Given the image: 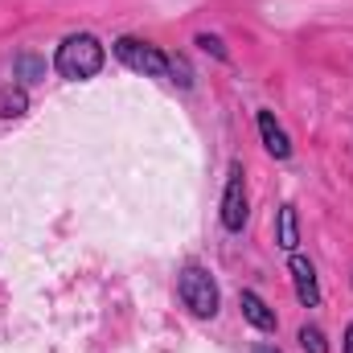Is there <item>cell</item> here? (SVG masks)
Returning a JSON list of instances; mask_svg holds the SVG:
<instances>
[{"label": "cell", "instance_id": "obj_1", "mask_svg": "<svg viewBox=\"0 0 353 353\" xmlns=\"http://www.w3.org/2000/svg\"><path fill=\"white\" fill-rule=\"evenodd\" d=\"M103 62H107V50H103L99 37H90V33L66 37V41L58 46V54H54V70H58L62 79H70V83L94 79V74L103 70Z\"/></svg>", "mask_w": 353, "mask_h": 353}, {"label": "cell", "instance_id": "obj_14", "mask_svg": "<svg viewBox=\"0 0 353 353\" xmlns=\"http://www.w3.org/2000/svg\"><path fill=\"white\" fill-rule=\"evenodd\" d=\"M345 353H353V325L345 329Z\"/></svg>", "mask_w": 353, "mask_h": 353}, {"label": "cell", "instance_id": "obj_10", "mask_svg": "<svg viewBox=\"0 0 353 353\" xmlns=\"http://www.w3.org/2000/svg\"><path fill=\"white\" fill-rule=\"evenodd\" d=\"M300 345H304V353H329V341H325V333L316 325H304L300 329Z\"/></svg>", "mask_w": 353, "mask_h": 353}, {"label": "cell", "instance_id": "obj_7", "mask_svg": "<svg viewBox=\"0 0 353 353\" xmlns=\"http://www.w3.org/2000/svg\"><path fill=\"white\" fill-rule=\"evenodd\" d=\"M25 111H29V90L21 83L0 87V119H21Z\"/></svg>", "mask_w": 353, "mask_h": 353}, {"label": "cell", "instance_id": "obj_12", "mask_svg": "<svg viewBox=\"0 0 353 353\" xmlns=\"http://www.w3.org/2000/svg\"><path fill=\"white\" fill-rule=\"evenodd\" d=\"M17 74L29 79V83H33V79H46V62H37L33 54H21V58H17Z\"/></svg>", "mask_w": 353, "mask_h": 353}, {"label": "cell", "instance_id": "obj_3", "mask_svg": "<svg viewBox=\"0 0 353 353\" xmlns=\"http://www.w3.org/2000/svg\"><path fill=\"white\" fill-rule=\"evenodd\" d=\"M115 58L128 70L144 74V79H169V54H161L157 46H148L140 37H119L115 41Z\"/></svg>", "mask_w": 353, "mask_h": 353}, {"label": "cell", "instance_id": "obj_15", "mask_svg": "<svg viewBox=\"0 0 353 353\" xmlns=\"http://www.w3.org/2000/svg\"><path fill=\"white\" fill-rule=\"evenodd\" d=\"M251 353H279V350H275V345H267V341H263V345H255Z\"/></svg>", "mask_w": 353, "mask_h": 353}, {"label": "cell", "instance_id": "obj_4", "mask_svg": "<svg viewBox=\"0 0 353 353\" xmlns=\"http://www.w3.org/2000/svg\"><path fill=\"white\" fill-rule=\"evenodd\" d=\"M222 226L226 230L247 226V176H243V165H230V181H226V193H222Z\"/></svg>", "mask_w": 353, "mask_h": 353}, {"label": "cell", "instance_id": "obj_8", "mask_svg": "<svg viewBox=\"0 0 353 353\" xmlns=\"http://www.w3.org/2000/svg\"><path fill=\"white\" fill-rule=\"evenodd\" d=\"M243 316H247L259 333H271V329H275V312L267 308L255 292H243Z\"/></svg>", "mask_w": 353, "mask_h": 353}, {"label": "cell", "instance_id": "obj_2", "mask_svg": "<svg viewBox=\"0 0 353 353\" xmlns=\"http://www.w3.org/2000/svg\"><path fill=\"white\" fill-rule=\"evenodd\" d=\"M176 292H181V300H185V308H189L193 316H214V312H218V283L210 279L205 267H197V263L185 267Z\"/></svg>", "mask_w": 353, "mask_h": 353}, {"label": "cell", "instance_id": "obj_11", "mask_svg": "<svg viewBox=\"0 0 353 353\" xmlns=\"http://www.w3.org/2000/svg\"><path fill=\"white\" fill-rule=\"evenodd\" d=\"M169 83H176V87H193V70H189V62L176 58V54H169Z\"/></svg>", "mask_w": 353, "mask_h": 353}, {"label": "cell", "instance_id": "obj_5", "mask_svg": "<svg viewBox=\"0 0 353 353\" xmlns=\"http://www.w3.org/2000/svg\"><path fill=\"white\" fill-rule=\"evenodd\" d=\"M292 283H296V296L304 308H316L321 304V288H316V267L308 263L304 255L292 251Z\"/></svg>", "mask_w": 353, "mask_h": 353}, {"label": "cell", "instance_id": "obj_9", "mask_svg": "<svg viewBox=\"0 0 353 353\" xmlns=\"http://www.w3.org/2000/svg\"><path fill=\"white\" fill-rule=\"evenodd\" d=\"M296 243H300V230H296V210H292V205H279V247L292 255V251H296Z\"/></svg>", "mask_w": 353, "mask_h": 353}, {"label": "cell", "instance_id": "obj_13", "mask_svg": "<svg viewBox=\"0 0 353 353\" xmlns=\"http://www.w3.org/2000/svg\"><path fill=\"white\" fill-rule=\"evenodd\" d=\"M197 46H201L205 54H214V58H222V62H226V46H222L214 33H197Z\"/></svg>", "mask_w": 353, "mask_h": 353}, {"label": "cell", "instance_id": "obj_6", "mask_svg": "<svg viewBox=\"0 0 353 353\" xmlns=\"http://www.w3.org/2000/svg\"><path fill=\"white\" fill-rule=\"evenodd\" d=\"M259 136H263V148L275 161H288V157H292V140H288V132L275 123L271 111H259Z\"/></svg>", "mask_w": 353, "mask_h": 353}]
</instances>
